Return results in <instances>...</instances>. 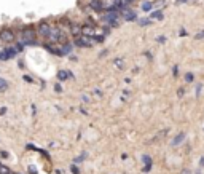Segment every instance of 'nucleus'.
I'll return each mask as SVG.
<instances>
[{
  "label": "nucleus",
  "mask_w": 204,
  "mask_h": 174,
  "mask_svg": "<svg viewBox=\"0 0 204 174\" xmlns=\"http://www.w3.org/2000/svg\"><path fill=\"white\" fill-rule=\"evenodd\" d=\"M142 161L145 163V164H152V158L148 157V155H143V157H142Z\"/></svg>",
  "instance_id": "21"
},
{
  "label": "nucleus",
  "mask_w": 204,
  "mask_h": 174,
  "mask_svg": "<svg viewBox=\"0 0 204 174\" xmlns=\"http://www.w3.org/2000/svg\"><path fill=\"white\" fill-rule=\"evenodd\" d=\"M115 66H117V67L120 69V70H121L123 66H124V61H123L121 58H117V59H115Z\"/></svg>",
  "instance_id": "17"
},
{
  "label": "nucleus",
  "mask_w": 204,
  "mask_h": 174,
  "mask_svg": "<svg viewBox=\"0 0 204 174\" xmlns=\"http://www.w3.org/2000/svg\"><path fill=\"white\" fill-rule=\"evenodd\" d=\"M172 72H174V75H177V72H179V67H177V66H175V67H174V70H172Z\"/></svg>",
  "instance_id": "41"
},
{
  "label": "nucleus",
  "mask_w": 204,
  "mask_h": 174,
  "mask_svg": "<svg viewBox=\"0 0 204 174\" xmlns=\"http://www.w3.org/2000/svg\"><path fill=\"white\" fill-rule=\"evenodd\" d=\"M104 35H94V37H92V40H94V42H104Z\"/></svg>",
  "instance_id": "25"
},
{
  "label": "nucleus",
  "mask_w": 204,
  "mask_h": 174,
  "mask_svg": "<svg viewBox=\"0 0 204 174\" xmlns=\"http://www.w3.org/2000/svg\"><path fill=\"white\" fill-rule=\"evenodd\" d=\"M13 174H15V173H13Z\"/></svg>",
  "instance_id": "47"
},
{
  "label": "nucleus",
  "mask_w": 204,
  "mask_h": 174,
  "mask_svg": "<svg viewBox=\"0 0 204 174\" xmlns=\"http://www.w3.org/2000/svg\"><path fill=\"white\" fill-rule=\"evenodd\" d=\"M51 29H53V27H51L48 22H40L38 26H37V34L40 35V37H45V39H48L50 37V34H51Z\"/></svg>",
  "instance_id": "1"
},
{
  "label": "nucleus",
  "mask_w": 204,
  "mask_h": 174,
  "mask_svg": "<svg viewBox=\"0 0 204 174\" xmlns=\"http://www.w3.org/2000/svg\"><path fill=\"white\" fill-rule=\"evenodd\" d=\"M196 174H201V173H199V171H196Z\"/></svg>",
  "instance_id": "45"
},
{
  "label": "nucleus",
  "mask_w": 204,
  "mask_h": 174,
  "mask_svg": "<svg viewBox=\"0 0 204 174\" xmlns=\"http://www.w3.org/2000/svg\"><path fill=\"white\" fill-rule=\"evenodd\" d=\"M156 42H158V43H164V42H166V37H163V35H161V37L156 39Z\"/></svg>",
  "instance_id": "32"
},
{
  "label": "nucleus",
  "mask_w": 204,
  "mask_h": 174,
  "mask_svg": "<svg viewBox=\"0 0 204 174\" xmlns=\"http://www.w3.org/2000/svg\"><path fill=\"white\" fill-rule=\"evenodd\" d=\"M69 77H70V78H73V74H70V72H67V70H59V72H58V80H59V81H66Z\"/></svg>",
  "instance_id": "9"
},
{
  "label": "nucleus",
  "mask_w": 204,
  "mask_h": 174,
  "mask_svg": "<svg viewBox=\"0 0 204 174\" xmlns=\"http://www.w3.org/2000/svg\"><path fill=\"white\" fill-rule=\"evenodd\" d=\"M150 169H152V164H145L142 168V173H150Z\"/></svg>",
  "instance_id": "28"
},
{
  "label": "nucleus",
  "mask_w": 204,
  "mask_h": 174,
  "mask_svg": "<svg viewBox=\"0 0 204 174\" xmlns=\"http://www.w3.org/2000/svg\"><path fill=\"white\" fill-rule=\"evenodd\" d=\"M81 99H83V102H89V98H88L86 94H83V96H81Z\"/></svg>",
  "instance_id": "34"
},
{
  "label": "nucleus",
  "mask_w": 204,
  "mask_h": 174,
  "mask_svg": "<svg viewBox=\"0 0 204 174\" xmlns=\"http://www.w3.org/2000/svg\"><path fill=\"white\" fill-rule=\"evenodd\" d=\"M94 94L97 96V98H102V91L101 90H94Z\"/></svg>",
  "instance_id": "33"
},
{
  "label": "nucleus",
  "mask_w": 204,
  "mask_h": 174,
  "mask_svg": "<svg viewBox=\"0 0 204 174\" xmlns=\"http://www.w3.org/2000/svg\"><path fill=\"white\" fill-rule=\"evenodd\" d=\"M182 174H191V173H190L188 169H183V171H182Z\"/></svg>",
  "instance_id": "44"
},
{
  "label": "nucleus",
  "mask_w": 204,
  "mask_h": 174,
  "mask_svg": "<svg viewBox=\"0 0 204 174\" xmlns=\"http://www.w3.org/2000/svg\"><path fill=\"white\" fill-rule=\"evenodd\" d=\"M132 2H134V0H124V3H126V5H131Z\"/></svg>",
  "instance_id": "42"
},
{
  "label": "nucleus",
  "mask_w": 204,
  "mask_h": 174,
  "mask_svg": "<svg viewBox=\"0 0 204 174\" xmlns=\"http://www.w3.org/2000/svg\"><path fill=\"white\" fill-rule=\"evenodd\" d=\"M179 35H180V37H183V35H187V30H185V29H180Z\"/></svg>",
  "instance_id": "35"
},
{
  "label": "nucleus",
  "mask_w": 204,
  "mask_h": 174,
  "mask_svg": "<svg viewBox=\"0 0 204 174\" xmlns=\"http://www.w3.org/2000/svg\"><path fill=\"white\" fill-rule=\"evenodd\" d=\"M177 94H179V98H182V96H183V88H179Z\"/></svg>",
  "instance_id": "37"
},
{
  "label": "nucleus",
  "mask_w": 204,
  "mask_h": 174,
  "mask_svg": "<svg viewBox=\"0 0 204 174\" xmlns=\"http://www.w3.org/2000/svg\"><path fill=\"white\" fill-rule=\"evenodd\" d=\"M22 80H24L26 83H34V78H32L30 75H24V77H22Z\"/></svg>",
  "instance_id": "23"
},
{
  "label": "nucleus",
  "mask_w": 204,
  "mask_h": 174,
  "mask_svg": "<svg viewBox=\"0 0 204 174\" xmlns=\"http://www.w3.org/2000/svg\"><path fill=\"white\" fill-rule=\"evenodd\" d=\"M73 47H78V48H88V47H92V39H88V37H80V39H75L73 42Z\"/></svg>",
  "instance_id": "2"
},
{
  "label": "nucleus",
  "mask_w": 204,
  "mask_h": 174,
  "mask_svg": "<svg viewBox=\"0 0 204 174\" xmlns=\"http://www.w3.org/2000/svg\"><path fill=\"white\" fill-rule=\"evenodd\" d=\"M194 39H196V40H201V39H204V29H203V30H199L198 34L194 35Z\"/></svg>",
  "instance_id": "24"
},
{
  "label": "nucleus",
  "mask_w": 204,
  "mask_h": 174,
  "mask_svg": "<svg viewBox=\"0 0 204 174\" xmlns=\"http://www.w3.org/2000/svg\"><path fill=\"white\" fill-rule=\"evenodd\" d=\"M43 47L48 50V51L51 53V54H54V56H59V58H62L64 56V53H62V50L61 48H56V47H53V45H50V43H45Z\"/></svg>",
  "instance_id": "6"
},
{
  "label": "nucleus",
  "mask_w": 204,
  "mask_h": 174,
  "mask_svg": "<svg viewBox=\"0 0 204 174\" xmlns=\"http://www.w3.org/2000/svg\"><path fill=\"white\" fill-rule=\"evenodd\" d=\"M145 56H147V58H148V59H152V58H153V56H152V53H148V51H147V53H145Z\"/></svg>",
  "instance_id": "43"
},
{
  "label": "nucleus",
  "mask_w": 204,
  "mask_h": 174,
  "mask_svg": "<svg viewBox=\"0 0 204 174\" xmlns=\"http://www.w3.org/2000/svg\"><path fill=\"white\" fill-rule=\"evenodd\" d=\"M107 53H109L107 50H104V51H101V53H99V58H104V56H105V54H107Z\"/></svg>",
  "instance_id": "36"
},
{
  "label": "nucleus",
  "mask_w": 204,
  "mask_h": 174,
  "mask_svg": "<svg viewBox=\"0 0 204 174\" xmlns=\"http://www.w3.org/2000/svg\"><path fill=\"white\" fill-rule=\"evenodd\" d=\"M54 91H56V93H62V86L59 83H56V85H54Z\"/></svg>",
  "instance_id": "27"
},
{
  "label": "nucleus",
  "mask_w": 204,
  "mask_h": 174,
  "mask_svg": "<svg viewBox=\"0 0 204 174\" xmlns=\"http://www.w3.org/2000/svg\"><path fill=\"white\" fill-rule=\"evenodd\" d=\"M70 171H72V174H80V168L75 166V164H72V166H70Z\"/></svg>",
  "instance_id": "22"
},
{
  "label": "nucleus",
  "mask_w": 204,
  "mask_h": 174,
  "mask_svg": "<svg viewBox=\"0 0 204 174\" xmlns=\"http://www.w3.org/2000/svg\"><path fill=\"white\" fill-rule=\"evenodd\" d=\"M85 157H86V153H83V155H80V157H77L73 161H75V163H80V161H83V160H85Z\"/></svg>",
  "instance_id": "26"
},
{
  "label": "nucleus",
  "mask_w": 204,
  "mask_h": 174,
  "mask_svg": "<svg viewBox=\"0 0 204 174\" xmlns=\"http://www.w3.org/2000/svg\"><path fill=\"white\" fill-rule=\"evenodd\" d=\"M142 10L143 11H152L153 10V3L152 2H143L142 3Z\"/></svg>",
  "instance_id": "14"
},
{
  "label": "nucleus",
  "mask_w": 204,
  "mask_h": 174,
  "mask_svg": "<svg viewBox=\"0 0 204 174\" xmlns=\"http://www.w3.org/2000/svg\"><path fill=\"white\" fill-rule=\"evenodd\" d=\"M0 157H2V158H8V153L7 152H0Z\"/></svg>",
  "instance_id": "38"
},
{
  "label": "nucleus",
  "mask_w": 204,
  "mask_h": 174,
  "mask_svg": "<svg viewBox=\"0 0 204 174\" xmlns=\"http://www.w3.org/2000/svg\"><path fill=\"white\" fill-rule=\"evenodd\" d=\"M15 47H16V50H18V51H22V50H24V47H26V45L22 43V42H16V45H15Z\"/></svg>",
  "instance_id": "20"
},
{
  "label": "nucleus",
  "mask_w": 204,
  "mask_h": 174,
  "mask_svg": "<svg viewBox=\"0 0 204 174\" xmlns=\"http://www.w3.org/2000/svg\"><path fill=\"white\" fill-rule=\"evenodd\" d=\"M0 174H11V173L7 166H2V164H0Z\"/></svg>",
  "instance_id": "19"
},
{
  "label": "nucleus",
  "mask_w": 204,
  "mask_h": 174,
  "mask_svg": "<svg viewBox=\"0 0 204 174\" xmlns=\"http://www.w3.org/2000/svg\"><path fill=\"white\" fill-rule=\"evenodd\" d=\"M16 37L15 30L13 29H3L0 30V39H2V42H13Z\"/></svg>",
  "instance_id": "3"
},
{
  "label": "nucleus",
  "mask_w": 204,
  "mask_h": 174,
  "mask_svg": "<svg viewBox=\"0 0 204 174\" xmlns=\"http://www.w3.org/2000/svg\"><path fill=\"white\" fill-rule=\"evenodd\" d=\"M150 18H153V19H163V11H153L152 13V16Z\"/></svg>",
  "instance_id": "16"
},
{
  "label": "nucleus",
  "mask_w": 204,
  "mask_h": 174,
  "mask_svg": "<svg viewBox=\"0 0 204 174\" xmlns=\"http://www.w3.org/2000/svg\"><path fill=\"white\" fill-rule=\"evenodd\" d=\"M104 34H105V35L110 34V27H104Z\"/></svg>",
  "instance_id": "39"
},
{
  "label": "nucleus",
  "mask_w": 204,
  "mask_h": 174,
  "mask_svg": "<svg viewBox=\"0 0 204 174\" xmlns=\"http://www.w3.org/2000/svg\"><path fill=\"white\" fill-rule=\"evenodd\" d=\"M81 30H83V35H85V37H88V35H91V39L94 37V27H91V26H83L81 27Z\"/></svg>",
  "instance_id": "11"
},
{
  "label": "nucleus",
  "mask_w": 204,
  "mask_h": 174,
  "mask_svg": "<svg viewBox=\"0 0 204 174\" xmlns=\"http://www.w3.org/2000/svg\"><path fill=\"white\" fill-rule=\"evenodd\" d=\"M163 3H164V0H156V2L153 3V7H161Z\"/></svg>",
  "instance_id": "30"
},
{
  "label": "nucleus",
  "mask_w": 204,
  "mask_h": 174,
  "mask_svg": "<svg viewBox=\"0 0 204 174\" xmlns=\"http://www.w3.org/2000/svg\"><path fill=\"white\" fill-rule=\"evenodd\" d=\"M193 78H194L193 74H190V72H188V74H185V81H187V83H191Z\"/></svg>",
  "instance_id": "18"
},
{
  "label": "nucleus",
  "mask_w": 204,
  "mask_h": 174,
  "mask_svg": "<svg viewBox=\"0 0 204 174\" xmlns=\"http://www.w3.org/2000/svg\"><path fill=\"white\" fill-rule=\"evenodd\" d=\"M121 15H123V18H124L126 21H137V15H136V11H132L129 7L121 13Z\"/></svg>",
  "instance_id": "5"
},
{
  "label": "nucleus",
  "mask_w": 204,
  "mask_h": 174,
  "mask_svg": "<svg viewBox=\"0 0 204 174\" xmlns=\"http://www.w3.org/2000/svg\"><path fill=\"white\" fill-rule=\"evenodd\" d=\"M8 90V81L5 78H0V93H5Z\"/></svg>",
  "instance_id": "13"
},
{
  "label": "nucleus",
  "mask_w": 204,
  "mask_h": 174,
  "mask_svg": "<svg viewBox=\"0 0 204 174\" xmlns=\"http://www.w3.org/2000/svg\"><path fill=\"white\" fill-rule=\"evenodd\" d=\"M70 34H72L75 39H80V37H83L81 26H75V24H72V26H70Z\"/></svg>",
  "instance_id": "8"
},
{
  "label": "nucleus",
  "mask_w": 204,
  "mask_h": 174,
  "mask_svg": "<svg viewBox=\"0 0 204 174\" xmlns=\"http://www.w3.org/2000/svg\"><path fill=\"white\" fill-rule=\"evenodd\" d=\"M0 42H2V39H0Z\"/></svg>",
  "instance_id": "46"
},
{
  "label": "nucleus",
  "mask_w": 204,
  "mask_h": 174,
  "mask_svg": "<svg viewBox=\"0 0 204 174\" xmlns=\"http://www.w3.org/2000/svg\"><path fill=\"white\" fill-rule=\"evenodd\" d=\"M88 3H89V8H92V10L97 11V13H102V11L105 10L104 2H102V0H88Z\"/></svg>",
  "instance_id": "4"
},
{
  "label": "nucleus",
  "mask_w": 204,
  "mask_h": 174,
  "mask_svg": "<svg viewBox=\"0 0 204 174\" xmlns=\"http://www.w3.org/2000/svg\"><path fill=\"white\" fill-rule=\"evenodd\" d=\"M201 90H203V85L199 83V85L196 86V96H199V94H201Z\"/></svg>",
  "instance_id": "31"
},
{
  "label": "nucleus",
  "mask_w": 204,
  "mask_h": 174,
  "mask_svg": "<svg viewBox=\"0 0 204 174\" xmlns=\"http://www.w3.org/2000/svg\"><path fill=\"white\" fill-rule=\"evenodd\" d=\"M185 137H187V134H185V133H179V134L172 139L171 145H172V147H177V145H180V144H182L183 141H185Z\"/></svg>",
  "instance_id": "7"
},
{
  "label": "nucleus",
  "mask_w": 204,
  "mask_h": 174,
  "mask_svg": "<svg viewBox=\"0 0 204 174\" xmlns=\"http://www.w3.org/2000/svg\"><path fill=\"white\" fill-rule=\"evenodd\" d=\"M188 2H191V0H177V3H188Z\"/></svg>",
  "instance_id": "40"
},
{
  "label": "nucleus",
  "mask_w": 204,
  "mask_h": 174,
  "mask_svg": "<svg viewBox=\"0 0 204 174\" xmlns=\"http://www.w3.org/2000/svg\"><path fill=\"white\" fill-rule=\"evenodd\" d=\"M5 53H7L8 59H11V58H16L19 51L16 50V47H8V48H5Z\"/></svg>",
  "instance_id": "10"
},
{
  "label": "nucleus",
  "mask_w": 204,
  "mask_h": 174,
  "mask_svg": "<svg viewBox=\"0 0 204 174\" xmlns=\"http://www.w3.org/2000/svg\"><path fill=\"white\" fill-rule=\"evenodd\" d=\"M38 171H37V168L35 166H29V174H37Z\"/></svg>",
  "instance_id": "29"
},
{
  "label": "nucleus",
  "mask_w": 204,
  "mask_h": 174,
  "mask_svg": "<svg viewBox=\"0 0 204 174\" xmlns=\"http://www.w3.org/2000/svg\"><path fill=\"white\" fill-rule=\"evenodd\" d=\"M137 22L140 26H150L152 24V19H148V18H142V19H137Z\"/></svg>",
  "instance_id": "15"
},
{
  "label": "nucleus",
  "mask_w": 204,
  "mask_h": 174,
  "mask_svg": "<svg viewBox=\"0 0 204 174\" xmlns=\"http://www.w3.org/2000/svg\"><path fill=\"white\" fill-rule=\"evenodd\" d=\"M72 48H73V43H70V42H67V43H64L62 45V53H64V56L66 54H70V51H72Z\"/></svg>",
  "instance_id": "12"
}]
</instances>
